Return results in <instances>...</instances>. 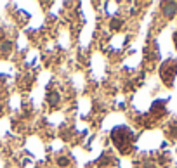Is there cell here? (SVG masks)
Wrapping results in <instances>:
<instances>
[{
  "instance_id": "cell-1",
  "label": "cell",
  "mask_w": 177,
  "mask_h": 168,
  "mask_svg": "<svg viewBox=\"0 0 177 168\" xmlns=\"http://www.w3.org/2000/svg\"><path fill=\"white\" fill-rule=\"evenodd\" d=\"M111 139L115 142L116 149L120 153H123V154H127L132 149V142H134L135 137L134 133L130 132V128H127V126H115L111 130Z\"/></svg>"
},
{
  "instance_id": "cell-2",
  "label": "cell",
  "mask_w": 177,
  "mask_h": 168,
  "mask_svg": "<svg viewBox=\"0 0 177 168\" xmlns=\"http://www.w3.org/2000/svg\"><path fill=\"white\" fill-rule=\"evenodd\" d=\"M175 71H177V61H168L162 66V78L167 85H172V80L175 76Z\"/></svg>"
},
{
  "instance_id": "cell-3",
  "label": "cell",
  "mask_w": 177,
  "mask_h": 168,
  "mask_svg": "<svg viewBox=\"0 0 177 168\" xmlns=\"http://www.w3.org/2000/svg\"><path fill=\"white\" fill-rule=\"evenodd\" d=\"M14 49V42H11V40H4V42L0 43V55H9L11 54V50Z\"/></svg>"
},
{
  "instance_id": "cell-4",
  "label": "cell",
  "mask_w": 177,
  "mask_h": 168,
  "mask_svg": "<svg viewBox=\"0 0 177 168\" xmlns=\"http://www.w3.org/2000/svg\"><path fill=\"white\" fill-rule=\"evenodd\" d=\"M163 14L167 16V18H172L174 14H175V11H177V4L175 2H167V4H163Z\"/></svg>"
},
{
  "instance_id": "cell-5",
  "label": "cell",
  "mask_w": 177,
  "mask_h": 168,
  "mask_svg": "<svg viewBox=\"0 0 177 168\" xmlns=\"http://www.w3.org/2000/svg\"><path fill=\"white\" fill-rule=\"evenodd\" d=\"M47 102H49L50 106H57L59 104V92H56V90L49 92L47 94Z\"/></svg>"
},
{
  "instance_id": "cell-6",
  "label": "cell",
  "mask_w": 177,
  "mask_h": 168,
  "mask_svg": "<svg viewBox=\"0 0 177 168\" xmlns=\"http://www.w3.org/2000/svg\"><path fill=\"white\" fill-rule=\"evenodd\" d=\"M122 24H123V21H122V19L113 18V19L110 21V28H111V30H120V28H122Z\"/></svg>"
},
{
  "instance_id": "cell-7",
  "label": "cell",
  "mask_w": 177,
  "mask_h": 168,
  "mask_svg": "<svg viewBox=\"0 0 177 168\" xmlns=\"http://www.w3.org/2000/svg\"><path fill=\"white\" fill-rule=\"evenodd\" d=\"M56 163H57V166L64 168V166H68V165H70V158L61 156V158H57V160H56Z\"/></svg>"
},
{
  "instance_id": "cell-8",
  "label": "cell",
  "mask_w": 177,
  "mask_h": 168,
  "mask_svg": "<svg viewBox=\"0 0 177 168\" xmlns=\"http://www.w3.org/2000/svg\"><path fill=\"white\" fill-rule=\"evenodd\" d=\"M4 42V35H2V33H0V43Z\"/></svg>"
},
{
  "instance_id": "cell-9",
  "label": "cell",
  "mask_w": 177,
  "mask_h": 168,
  "mask_svg": "<svg viewBox=\"0 0 177 168\" xmlns=\"http://www.w3.org/2000/svg\"><path fill=\"white\" fill-rule=\"evenodd\" d=\"M174 42H175V45H177V33H175V36H174Z\"/></svg>"
}]
</instances>
